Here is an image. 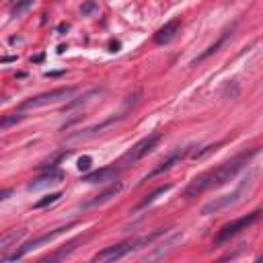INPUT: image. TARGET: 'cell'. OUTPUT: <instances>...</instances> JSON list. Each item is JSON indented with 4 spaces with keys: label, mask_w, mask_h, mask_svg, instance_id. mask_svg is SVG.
<instances>
[{
    "label": "cell",
    "mask_w": 263,
    "mask_h": 263,
    "mask_svg": "<svg viewBox=\"0 0 263 263\" xmlns=\"http://www.w3.org/2000/svg\"><path fill=\"white\" fill-rule=\"evenodd\" d=\"M74 92H76V86H62V88H53V90H47V92H41V95H37V97L27 99V101L21 105V109H37V107H45V105H51V103H58V101L70 99Z\"/></svg>",
    "instance_id": "5"
},
{
    "label": "cell",
    "mask_w": 263,
    "mask_h": 263,
    "mask_svg": "<svg viewBox=\"0 0 263 263\" xmlns=\"http://www.w3.org/2000/svg\"><path fill=\"white\" fill-rule=\"evenodd\" d=\"M90 164H92V158H90V156H80V158H78V162H76L78 171H88V168H90Z\"/></svg>",
    "instance_id": "21"
},
{
    "label": "cell",
    "mask_w": 263,
    "mask_h": 263,
    "mask_svg": "<svg viewBox=\"0 0 263 263\" xmlns=\"http://www.w3.org/2000/svg\"><path fill=\"white\" fill-rule=\"evenodd\" d=\"M251 183V177L236 189V191H232V193H228V195H222V197H216V199H212V201H208L203 208H201V214L203 216H208V214H216V212H220V210H226V208H230V205H234L238 199H240V195L245 193V189H247V185Z\"/></svg>",
    "instance_id": "7"
},
{
    "label": "cell",
    "mask_w": 263,
    "mask_h": 263,
    "mask_svg": "<svg viewBox=\"0 0 263 263\" xmlns=\"http://www.w3.org/2000/svg\"><path fill=\"white\" fill-rule=\"evenodd\" d=\"M259 218H261V210H255V212H251V214H247V216H242V218H236V220L224 224V226L220 228L218 236H216V242H222V240H228V238L236 236L238 232H242V230H247L251 224H255Z\"/></svg>",
    "instance_id": "6"
},
{
    "label": "cell",
    "mask_w": 263,
    "mask_h": 263,
    "mask_svg": "<svg viewBox=\"0 0 263 263\" xmlns=\"http://www.w3.org/2000/svg\"><path fill=\"white\" fill-rule=\"evenodd\" d=\"M60 197H62V193H60V191H55V193H49V195L41 197L39 201H35V203H33V208H35V210H41V208H45V205H51V203H55Z\"/></svg>",
    "instance_id": "16"
},
{
    "label": "cell",
    "mask_w": 263,
    "mask_h": 263,
    "mask_svg": "<svg viewBox=\"0 0 263 263\" xmlns=\"http://www.w3.org/2000/svg\"><path fill=\"white\" fill-rule=\"evenodd\" d=\"M168 189H171V185H162V187L154 189L150 195H146V199H142V201L138 203V210H140V208H146V205H148V203H152V201H156V199H158V195H164Z\"/></svg>",
    "instance_id": "14"
},
{
    "label": "cell",
    "mask_w": 263,
    "mask_h": 263,
    "mask_svg": "<svg viewBox=\"0 0 263 263\" xmlns=\"http://www.w3.org/2000/svg\"><path fill=\"white\" fill-rule=\"evenodd\" d=\"M162 232H164V230H156V232H152V234H148V236H142V238H134V240H125V242L113 245V247H105L103 251H99V253L92 257V261H95V263H107V261L121 259V257H125L127 253L140 249L142 245H150V242H152L156 236H160Z\"/></svg>",
    "instance_id": "2"
},
{
    "label": "cell",
    "mask_w": 263,
    "mask_h": 263,
    "mask_svg": "<svg viewBox=\"0 0 263 263\" xmlns=\"http://www.w3.org/2000/svg\"><path fill=\"white\" fill-rule=\"evenodd\" d=\"M189 154V148H179V150H175V152H171L156 168H152L146 177H144V181H148V179H152V177H156V175H160V173H164V171H168V168H173L177 162H181L185 156Z\"/></svg>",
    "instance_id": "8"
},
{
    "label": "cell",
    "mask_w": 263,
    "mask_h": 263,
    "mask_svg": "<svg viewBox=\"0 0 263 263\" xmlns=\"http://www.w3.org/2000/svg\"><path fill=\"white\" fill-rule=\"evenodd\" d=\"M253 154H257V148H255V150H249V152H242V154L234 156V158L228 160V162H222L220 166H216V168H212V171L201 173L199 177H195V179L187 185L185 197H197V195H201V193L208 191V189L222 187L224 183H228L230 179L236 177V173L249 162V158H251Z\"/></svg>",
    "instance_id": "1"
},
{
    "label": "cell",
    "mask_w": 263,
    "mask_h": 263,
    "mask_svg": "<svg viewBox=\"0 0 263 263\" xmlns=\"http://www.w3.org/2000/svg\"><path fill=\"white\" fill-rule=\"evenodd\" d=\"M179 27H181V21L179 18H173V21H168V23H164L156 33H154V43H158V45H164V43H168L175 35H177V31H179Z\"/></svg>",
    "instance_id": "9"
},
{
    "label": "cell",
    "mask_w": 263,
    "mask_h": 263,
    "mask_svg": "<svg viewBox=\"0 0 263 263\" xmlns=\"http://www.w3.org/2000/svg\"><path fill=\"white\" fill-rule=\"evenodd\" d=\"M97 10H99V2H97V0H86V2L80 4V12H82L84 16H90V14L97 12Z\"/></svg>",
    "instance_id": "18"
},
{
    "label": "cell",
    "mask_w": 263,
    "mask_h": 263,
    "mask_svg": "<svg viewBox=\"0 0 263 263\" xmlns=\"http://www.w3.org/2000/svg\"><path fill=\"white\" fill-rule=\"evenodd\" d=\"M62 179H64V173H62V171H58V168H51L49 173L41 175V177H39V179H35L33 183H29V189H39V187H43V185L58 183V181H62Z\"/></svg>",
    "instance_id": "11"
},
{
    "label": "cell",
    "mask_w": 263,
    "mask_h": 263,
    "mask_svg": "<svg viewBox=\"0 0 263 263\" xmlns=\"http://www.w3.org/2000/svg\"><path fill=\"white\" fill-rule=\"evenodd\" d=\"M117 175H119V166H103L99 171L84 175L82 181L84 183H105V181H113Z\"/></svg>",
    "instance_id": "10"
},
{
    "label": "cell",
    "mask_w": 263,
    "mask_h": 263,
    "mask_svg": "<svg viewBox=\"0 0 263 263\" xmlns=\"http://www.w3.org/2000/svg\"><path fill=\"white\" fill-rule=\"evenodd\" d=\"M8 195H10V189H6V191H2V195H0V199H8Z\"/></svg>",
    "instance_id": "22"
},
{
    "label": "cell",
    "mask_w": 263,
    "mask_h": 263,
    "mask_svg": "<svg viewBox=\"0 0 263 263\" xmlns=\"http://www.w3.org/2000/svg\"><path fill=\"white\" fill-rule=\"evenodd\" d=\"M97 95H99V90H88V92H86L84 97H80V99H76V101H72V103H68V105L64 107V111H66V109L70 111V109H74V107H78L80 103H84V101H88V99H92V97H97Z\"/></svg>",
    "instance_id": "19"
},
{
    "label": "cell",
    "mask_w": 263,
    "mask_h": 263,
    "mask_svg": "<svg viewBox=\"0 0 263 263\" xmlns=\"http://www.w3.org/2000/svg\"><path fill=\"white\" fill-rule=\"evenodd\" d=\"M23 234H25V230H6V232L0 236V253L6 255V251H8L10 247H14L18 238H23Z\"/></svg>",
    "instance_id": "12"
},
{
    "label": "cell",
    "mask_w": 263,
    "mask_h": 263,
    "mask_svg": "<svg viewBox=\"0 0 263 263\" xmlns=\"http://www.w3.org/2000/svg\"><path fill=\"white\" fill-rule=\"evenodd\" d=\"M160 138H162V132H152L150 136H146V138H142L140 142H136L123 156H121V160H119V164L121 166H129V164H136L138 160H142L146 154H150L156 146H158V142H160Z\"/></svg>",
    "instance_id": "4"
},
{
    "label": "cell",
    "mask_w": 263,
    "mask_h": 263,
    "mask_svg": "<svg viewBox=\"0 0 263 263\" xmlns=\"http://www.w3.org/2000/svg\"><path fill=\"white\" fill-rule=\"evenodd\" d=\"M228 35H230V31H226V33H224V35H222V37H220V39H218V41H216L214 45H210V47H208V49H205V51H203L201 55H197V58L193 60V64H197V62H201V60H205L208 55H212V53H214V51H216V49H218V47H220V45H222V43L226 41V37H228Z\"/></svg>",
    "instance_id": "15"
},
{
    "label": "cell",
    "mask_w": 263,
    "mask_h": 263,
    "mask_svg": "<svg viewBox=\"0 0 263 263\" xmlns=\"http://www.w3.org/2000/svg\"><path fill=\"white\" fill-rule=\"evenodd\" d=\"M25 115L23 113H8V115H4L2 117V121H0V125H2V129H6L10 123H14V121H21Z\"/></svg>",
    "instance_id": "20"
},
{
    "label": "cell",
    "mask_w": 263,
    "mask_h": 263,
    "mask_svg": "<svg viewBox=\"0 0 263 263\" xmlns=\"http://www.w3.org/2000/svg\"><path fill=\"white\" fill-rule=\"evenodd\" d=\"M119 191H121V183H115V185H111L109 189H105L103 193H99V195H97L92 201H88V203H86V208H88V205H99V203H105L107 199L115 197Z\"/></svg>",
    "instance_id": "13"
},
{
    "label": "cell",
    "mask_w": 263,
    "mask_h": 263,
    "mask_svg": "<svg viewBox=\"0 0 263 263\" xmlns=\"http://www.w3.org/2000/svg\"><path fill=\"white\" fill-rule=\"evenodd\" d=\"M257 261H263V253H261V255H259V257H257Z\"/></svg>",
    "instance_id": "23"
},
{
    "label": "cell",
    "mask_w": 263,
    "mask_h": 263,
    "mask_svg": "<svg viewBox=\"0 0 263 263\" xmlns=\"http://www.w3.org/2000/svg\"><path fill=\"white\" fill-rule=\"evenodd\" d=\"M74 224H66V226H58V228H53L51 232H45V234H39V236H35V238H31V240H27L21 249H16L12 255H2V263H10V261H16V259H21V257H25L27 253H31V251H35V249H39L41 245H47V242H51V240H55L58 236H62L66 230H70Z\"/></svg>",
    "instance_id": "3"
},
{
    "label": "cell",
    "mask_w": 263,
    "mask_h": 263,
    "mask_svg": "<svg viewBox=\"0 0 263 263\" xmlns=\"http://www.w3.org/2000/svg\"><path fill=\"white\" fill-rule=\"evenodd\" d=\"M33 6V0H16V4L10 8V14L12 16H21L25 10H29Z\"/></svg>",
    "instance_id": "17"
}]
</instances>
